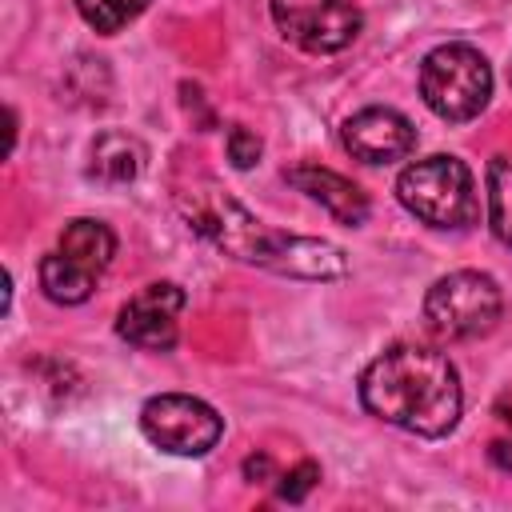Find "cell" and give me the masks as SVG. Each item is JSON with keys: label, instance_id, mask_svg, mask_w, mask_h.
Returning <instances> with one entry per match:
<instances>
[{"label": "cell", "instance_id": "obj_1", "mask_svg": "<svg viewBox=\"0 0 512 512\" xmlns=\"http://www.w3.org/2000/svg\"><path fill=\"white\" fill-rule=\"evenodd\" d=\"M176 208L184 212L188 228L200 232L208 244L220 252L268 268L276 276H296V280H340L348 276V256L332 240L320 236H296L268 228L256 220L240 200L220 192L216 184H192L176 192Z\"/></svg>", "mask_w": 512, "mask_h": 512}, {"label": "cell", "instance_id": "obj_2", "mask_svg": "<svg viewBox=\"0 0 512 512\" xmlns=\"http://www.w3.org/2000/svg\"><path fill=\"white\" fill-rule=\"evenodd\" d=\"M360 404L404 432L448 436L464 408L456 364L428 344H392L360 372Z\"/></svg>", "mask_w": 512, "mask_h": 512}, {"label": "cell", "instance_id": "obj_3", "mask_svg": "<svg viewBox=\"0 0 512 512\" xmlns=\"http://www.w3.org/2000/svg\"><path fill=\"white\" fill-rule=\"evenodd\" d=\"M396 200L420 224L440 228V232H460V228L476 224V216H480L472 168L460 156H444V152L412 160L396 176Z\"/></svg>", "mask_w": 512, "mask_h": 512}, {"label": "cell", "instance_id": "obj_4", "mask_svg": "<svg viewBox=\"0 0 512 512\" xmlns=\"http://www.w3.org/2000/svg\"><path fill=\"white\" fill-rule=\"evenodd\" d=\"M420 96L448 124H464L480 116L492 100V68L484 52L460 40L432 48L420 60Z\"/></svg>", "mask_w": 512, "mask_h": 512}, {"label": "cell", "instance_id": "obj_5", "mask_svg": "<svg viewBox=\"0 0 512 512\" xmlns=\"http://www.w3.org/2000/svg\"><path fill=\"white\" fill-rule=\"evenodd\" d=\"M116 256V236L104 220L80 216L64 224L56 248L40 260V288L56 304H84L96 292V280Z\"/></svg>", "mask_w": 512, "mask_h": 512}, {"label": "cell", "instance_id": "obj_6", "mask_svg": "<svg viewBox=\"0 0 512 512\" xmlns=\"http://www.w3.org/2000/svg\"><path fill=\"white\" fill-rule=\"evenodd\" d=\"M504 292L488 272L460 268L440 276L424 296V320L440 340H476L500 320Z\"/></svg>", "mask_w": 512, "mask_h": 512}, {"label": "cell", "instance_id": "obj_7", "mask_svg": "<svg viewBox=\"0 0 512 512\" xmlns=\"http://www.w3.org/2000/svg\"><path fill=\"white\" fill-rule=\"evenodd\" d=\"M140 432L172 456H204L220 444L224 436V416L200 400V396H184V392H160L140 408Z\"/></svg>", "mask_w": 512, "mask_h": 512}, {"label": "cell", "instance_id": "obj_8", "mask_svg": "<svg viewBox=\"0 0 512 512\" xmlns=\"http://www.w3.org/2000/svg\"><path fill=\"white\" fill-rule=\"evenodd\" d=\"M272 20L284 40L316 56L348 48L364 24L352 0H272Z\"/></svg>", "mask_w": 512, "mask_h": 512}, {"label": "cell", "instance_id": "obj_9", "mask_svg": "<svg viewBox=\"0 0 512 512\" xmlns=\"http://www.w3.org/2000/svg\"><path fill=\"white\" fill-rule=\"evenodd\" d=\"M180 312H184V288L172 280L144 284L116 316V332L144 348V352H168L180 336Z\"/></svg>", "mask_w": 512, "mask_h": 512}, {"label": "cell", "instance_id": "obj_10", "mask_svg": "<svg viewBox=\"0 0 512 512\" xmlns=\"http://www.w3.org/2000/svg\"><path fill=\"white\" fill-rule=\"evenodd\" d=\"M340 144L352 160L392 164L416 148V128L396 108H360L340 124Z\"/></svg>", "mask_w": 512, "mask_h": 512}, {"label": "cell", "instance_id": "obj_11", "mask_svg": "<svg viewBox=\"0 0 512 512\" xmlns=\"http://www.w3.org/2000/svg\"><path fill=\"white\" fill-rule=\"evenodd\" d=\"M284 180L348 228H360L368 220V196L348 176H340L324 164H292V168H284Z\"/></svg>", "mask_w": 512, "mask_h": 512}, {"label": "cell", "instance_id": "obj_12", "mask_svg": "<svg viewBox=\"0 0 512 512\" xmlns=\"http://www.w3.org/2000/svg\"><path fill=\"white\" fill-rule=\"evenodd\" d=\"M144 144L128 132H100L88 148V176L100 184H132L144 172Z\"/></svg>", "mask_w": 512, "mask_h": 512}, {"label": "cell", "instance_id": "obj_13", "mask_svg": "<svg viewBox=\"0 0 512 512\" xmlns=\"http://www.w3.org/2000/svg\"><path fill=\"white\" fill-rule=\"evenodd\" d=\"M484 188H488V228L504 248H512V156L488 160Z\"/></svg>", "mask_w": 512, "mask_h": 512}, {"label": "cell", "instance_id": "obj_14", "mask_svg": "<svg viewBox=\"0 0 512 512\" xmlns=\"http://www.w3.org/2000/svg\"><path fill=\"white\" fill-rule=\"evenodd\" d=\"M76 8H80V16H84L88 28L112 36V32L128 28L148 8V0H76Z\"/></svg>", "mask_w": 512, "mask_h": 512}, {"label": "cell", "instance_id": "obj_15", "mask_svg": "<svg viewBox=\"0 0 512 512\" xmlns=\"http://www.w3.org/2000/svg\"><path fill=\"white\" fill-rule=\"evenodd\" d=\"M224 148H228V160H232L236 168H252V164L260 160V152H264L260 136H256V132H248L244 124H232V128H228Z\"/></svg>", "mask_w": 512, "mask_h": 512}, {"label": "cell", "instance_id": "obj_16", "mask_svg": "<svg viewBox=\"0 0 512 512\" xmlns=\"http://www.w3.org/2000/svg\"><path fill=\"white\" fill-rule=\"evenodd\" d=\"M280 480V500H288V504H300L312 488H316V480H320V468L312 464V460H300L296 468H288L284 476H276Z\"/></svg>", "mask_w": 512, "mask_h": 512}, {"label": "cell", "instance_id": "obj_17", "mask_svg": "<svg viewBox=\"0 0 512 512\" xmlns=\"http://www.w3.org/2000/svg\"><path fill=\"white\" fill-rule=\"evenodd\" d=\"M496 412H500V420H504V424L512 428V404H500ZM488 456H492V460H496L500 468H508V472H512V440H492Z\"/></svg>", "mask_w": 512, "mask_h": 512}, {"label": "cell", "instance_id": "obj_18", "mask_svg": "<svg viewBox=\"0 0 512 512\" xmlns=\"http://www.w3.org/2000/svg\"><path fill=\"white\" fill-rule=\"evenodd\" d=\"M244 476L248 480H272V456H264V452L260 456H248L244 460Z\"/></svg>", "mask_w": 512, "mask_h": 512}]
</instances>
